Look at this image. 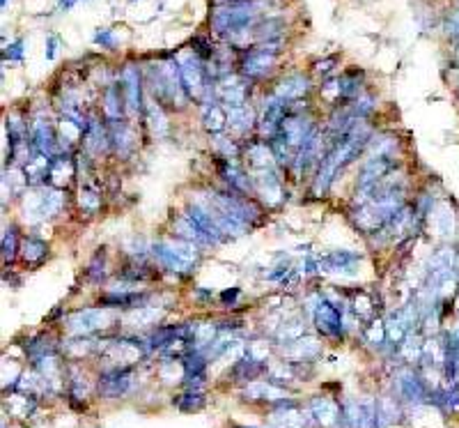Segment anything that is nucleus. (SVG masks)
I'll use <instances>...</instances> for the list:
<instances>
[{
    "instance_id": "f257e3e1",
    "label": "nucleus",
    "mask_w": 459,
    "mask_h": 428,
    "mask_svg": "<svg viewBox=\"0 0 459 428\" xmlns=\"http://www.w3.org/2000/svg\"><path fill=\"white\" fill-rule=\"evenodd\" d=\"M255 21H257V5L246 3V0L216 7L212 14V28L219 35H228V37L244 35V32H248L255 26Z\"/></svg>"
},
{
    "instance_id": "de8ad7c7",
    "label": "nucleus",
    "mask_w": 459,
    "mask_h": 428,
    "mask_svg": "<svg viewBox=\"0 0 459 428\" xmlns=\"http://www.w3.org/2000/svg\"><path fill=\"white\" fill-rule=\"evenodd\" d=\"M457 12H459V0H457Z\"/></svg>"
},
{
    "instance_id": "49530a36",
    "label": "nucleus",
    "mask_w": 459,
    "mask_h": 428,
    "mask_svg": "<svg viewBox=\"0 0 459 428\" xmlns=\"http://www.w3.org/2000/svg\"><path fill=\"white\" fill-rule=\"evenodd\" d=\"M5 5H7V0H3V7H5Z\"/></svg>"
},
{
    "instance_id": "393cba45",
    "label": "nucleus",
    "mask_w": 459,
    "mask_h": 428,
    "mask_svg": "<svg viewBox=\"0 0 459 428\" xmlns=\"http://www.w3.org/2000/svg\"><path fill=\"white\" fill-rule=\"evenodd\" d=\"M399 392H402V396L409 399V401H420L425 396L423 382L413 373H402V375H399Z\"/></svg>"
},
{
    "instance_id": "ddd939ff",
    "label": "nucleus",
    "mask_w": 459,
    "mask_h": 428,
    "mask_svg": "<svg viewBox=\"0 0 459 428\" xmlns=\"http://www.w3.org/2000/svg\"><path fill=\"white\" fill-rule=\"evenodd\" d=\"M255 185H257V192H260V196H262V199L269 203V205L280 203L282 187H280V180H278V175L273 173V168H269V170H257Z\"/></svg>"
},
{
    "instance_id": "a18cd8bd",
    "label": "nucleus",
    "mask_w": 459,
    "mask_h": 428,
    "mask_svg": "<svg viewBox=\"0 0 459 428\" xmlns=\"http://www.w3.org/2000/svg\"><path fill=\"white\" fill-rule=\"evenodd\" d=\"M457 62H459V44H457Z\"/></svg>"
},
{
    "instance_id": "c9c22d12",
    "label": "nucleus",
    "mask_w": 459,
    "mask_h": 428,
    "mask_svg": "<svg viewBox=\"0 0 459 428\" xmlns=\"http://www.w3.org/2000/svg\"><path fill=\"white\" fill-rule=\"evenodd\" d=\"M95 44L104 46V48H113L115 44H118V37H115L113 30L104 28V30H99L97 35H95Z\"/></svg>"
},
{
    "instance_id": "c03bdc74",
    "label": "nucleus",
    "mask_w": 459,
    "mask_h": 428,
    "mask_svg": "<svg viewBox=\"0 0 459 428\" xmlns=\"http://www.w3.org/2000/svg\"><path fill=\"white\" fill-rule=\"evenodd\" d=\"M76 3H78V0H60V10H64V12L71 10V7L76 5Z\"/></svg>"
},
{
    "instance_id": "7c9ffc66",
    "label": "nucleus",
    "mask_w": 459,
    "mask_h": 428,
    "mask_svg": "<svg viewBox=\"0 0 459 428\" xmlns=\"http://www.w3.org/2000/svg\"><path fill=\"white\" fill-rule=\"evenodd\" d=\"M317 350H320V345H317L315 339H296V341H292V348H287L289 355H294V357H310Z\"/></svg>"
},
{
    "instance_id": "dca6fc26",
    "label": "nucleus",
    "mask_w": 459,
    "mask_h": 428,
    "mask_svg": "<svg viewBox=\"0 0 459 428\" xmlns=\"http://www.w3.org/2000/svg\"><path fill=\"white\" fill-rule=\"evenodd\" d=\"M432 221H434V230L441 237H450L455 233V212L450 208V203H439L432 212Z\"/></svg>"
},
{
    "instance_id": "4c0bfd02",
    "label": "nucleus",
    "mask_w": 459,
    "mask_h": 428,
    "mask_svg": "<svg viewBox=\"0 0 459 428\" xmlns=\"http://www.w3.org/2000/svg\"><path fill=\"white\" fill-rule=\"evenodd\" d=\"M23 46H26V42H23V39H16L14 44L5 48V58H10L12 62H19L23 58Z\"/></svg>"
},
{
    "instance_id": "c756f323",
    "label": "nucleus",
    "mask_w": 459,
    "mask_h": 428,
    "mask_svg": "<svg viewBox=\"0 0 459 428\" xmlns=\"http://www.w3.org/2000/svg\"><path fill=\"white\" fill-rule=\"evenodd\" d=\"M158 316H161V311H156L154 307H140V309H136V311H133V314L129 316V323L138 325V327L152 325L154 320H158Z\"/></svg>"
},
{
    "instance_id": "9d476101",
    "label": "nucleus",
    "mask_w": 459,
    "mask_h": 428,
    "mask_svg": "<svg viewBox=\"0 0 459 428\" xmlns=\"http://www.w3.org/2000/svg\"><path fill=\"white\" fill-rule=\"evenodd\" d=\"M30 143L39 154H44V157H48V159L53 157L55 145H57V136L53 134L48 120H44V118L35 120V125H32V129H30Z\"/></svg>"
},
{
    "instance_id": "5701e85b",
    "label": "nucleus",
    "mask_w": 459,
    "mask_h": 428,
    "mask_svg": "<svg viewBox=\"0 0 459 428\" xmlns=\"http://www.w3.org/2000/svg\"><path fill=\"white\" fill-rule=\"evenodd\" d=\"M313 413L324 426H331L338 422V406L329 399H315L313 401Z\"/></svg>"
},
{
    "instance_id": "f704fd0d",
    "label": "nucleus",
    "mask_w": 459,
    "mask_h": 428,
    "mask_svg": "<svg viewBox=\"0 0 459 428\" xmlns=\"http://www.w3.org/2000/svg\"><path fill=\"white\" fill-rule=\"evenodd\" d=\"M184 373H186V368L179 366V364H174V361H168V364L161 368V377H163V380H168V382L179 380Z\"/></svg>"
},
{
    "instance_id": "20e7f679",
    "label": "nucleus",
    "mask_w": 459,
    "mask_h": 428,
    "mask_svg": "<svg viewBox=\"0 0 459 428\" xmlns=\"http://www.w3.org/2000/svg\"><path fill=\"white\" fill-rule=\"evenodd\" d=\"M67 325L74 334H90L111 325V314L106 309H83L67 318Z\"/></svg>"
},
{
    "instance_id": "a211bd4d",
    "label": "nucleus",
    "mask_w": 459,
    "mask_h": 428,
    "mask_svg": "<svg viewBox=\"0 0 459 428\" xmlns=\"http://www.w3.org/2000/svg\"><path fill=\"white\" fill-rule=\"evenodd\" d=\"M129 384H131L129 368H115V371H111L104 377V392L108 396H120V394L129 389Z\"/></svg>"
},
{
    "instance_id": "7ed1b4c3",
    "label": "nucleus",
    "mask_w": 459,
    "mask_h": 428,
    "mask_svg": "<svg viewBox=\"0 0 459 428\" xmlns=\"http://www.w3.org/2000/svg\"><path fill=\"white\" fill-rule=\"evenodd\" d=\"M62 203H64V196L57 187H37V189H30L26 194L23 208H26V217L30 221H39V219H48L60 212Z\"/></svg>"
},
{
    "instance_id": "f8f14e48",
    "label": "nucleus",
    "mask_w": 459,
    "mask_h": 428,
    "mask_svg": "<svg viewBox=\"0 0 459 428\" xmlns=\"http://www.w3.org/2000/svg\"><path fill=\"white\" fill-rule=\"evenodd\" d=\"M273 62H275V53L264 51L262 46H257V48H253V51L246 55L244 65H241V72H244L246 76H253V79L255 76H264L266 72H271Z\"/></svg>"
},
{
    "instance_id": "473e14b6",
    "label": "nucleus",
    "mask_w": 459,
    "mask_h": 428,
    "mask_svg": "<svg viewBox=\"0 0 459 428\" xmlns=\"http://www.w3.org/2000/svg\"><path fill=\"white\" fill-rule=\"evenodd\" d=\"M16 256V228L10 226L5 228V235H3V258L7 260H14Z\"/></svg>"
},
{
    "instance_id": "39448f33",
    "label": "nucleus",
    "mask_w": 459,
    "mask_h": 428,
    "mask_svg": "<svg viewBox=\"0 0 459 428\" xmlns=\"http://www.w3.org/2000/svg\"><path fill=\"white\" fill-rule=\"evenodd\" d=\"M179 76H181V83L186 95L191 97H200L205 90V67L200 62L198 55H186L184 60L179 62Z\"/></svg>"
},
{
    "instance_id": "4468645a",
    "label": "nucleus",
    "mask_w": 459,
    "mask_h": 428,
    "mask_svg": "<svg viewBox=\"0 0 459 428\" xmlns=\"http://www.w3.org/2000/svg\"><path fill=\"white\" fill-rule=\"evenodd\" d=\"M246 81L239 76H225L219 83V95L228 106H241L246 104Z\"/></svg>"
},
{
    "instance_id": "423d86ee",
    "label": "nucleus",
    "mask_w": 459,
    "mask_h": 428,
    "mask_svg": "<svg viewBox=\"0 0 459 428\" xmlns=\"http://www.w3.org/2000/svg\"><path fill=\"white\" fill-rule=\"evenodd\" d=\"M310 304H313V316H315L317 327H320V332L329 334V336H338L342 332L340 311L322 297H313Z\"/></svg>"
},
{
    "instance_id": "79ce46f5",
    "label": "nucleus",
    "mask_w": 459,
    "mask_h": 428,
    "mask_svg": "<svg viewBox=\"0 0 459 428\" xmlns=\"http://www.w3.org/2000/svg\"><path fill=\"white\" fill-rule=\"evenodd\" d=\"M338 62V58H327V60H320L315 65V72H320V74H327L331 69V65H336Z\"/></svg>"
},
{
    "instance_id": "9b49d317",
    "label": "nucleus",
    "mask_w": 459,
    "mask_h": 428,
    "mask_svg": "<svg viewBox=\"0 0 459 428\" xmlns=\"http://www.w3.org/2000/svg\"><path fill=\"white\" fill-rule=\"evenodd\" d=\"M358 262H361V256H356L352 251H333L317 260V269L327 272V274H340V272L356 267Z\"/></svg>"
},
{
    "instance_id": "1a4fd4ad",
    "label": "nucleus",
    "mask_w": 459,
    "mask_h": 428,
    "mask_svg": "<svg viewBox=\"0 0 459 428\" xmlns=\"http://www.w3.org/2000/svg\"><path fill=\"white\" fill-rule=\"evenodd\" d=\"M287 111V102H282L280 97L271 95L269 100L264 102V111H262V118H260V127H262V134L264 136H275L280 129V122L285 118Z\"/></svg>"
},
{
    "instance_id": "37998d69",
    "label": "nucleus",
    "mask_w": 459,
    "mask_h": 428,
    "mask_svg": "<svg viewBox=\"0 0 459 428\" xmlns=\"http://www.w3.org/2000/svg\"><path fill=\"white\" fill-rule=\"evenodd\" d=\"M237 297H239V290H237V288H232V290H225V293L221 295V300H223L225 304H228V302L232 304Z\"/></svg>"
},
{
    "instance_id": "bb28decb",
    "label": "nucleus",
    "mask_w": 459,
    "mask_h": 428,
    "mask_svg": "<svg viewBox=\"0 0 459 428\" xmlns=\"http://www.w3.org/2000/svg\"><path fill=\"white\" fill-rule=\"evenodd\" d=\"M244 396H250V401H257V399L278 401V399H285V392L275 389V387L266 384V382H255V384H250L248 389L244 392Z\"/></svg>"
},
{
    "instance_id": "6ab92c4d",
    "label": "nucleus",
    "mask_w": 459,
    "mask_h": 428,
    "mask_svg": "<svg viewBox=\"0 0 459 428\" xmlns=\"http://www.w3.org/2000/svg\"><path fill=\"white\" fill-rule=\"evenodd\" d=\"M248 159L250 166L255 170H269L275 166V154L271 147H266L264 143H253L248 147Z\"/></svg>"
},
{
    "instance_id": "0eeeda50",
    "label": "nucleus",
    "mask_w": 459,
    "mask_h": 428,
    "mask_svg": "<svg viewBox=\"0 0 459 428\" xmlns=\"http://www.w3.org/2000/svg\"><path fill=\"white\" fill-rule=\"evenodd\" d=\"M345 417L352 428H374L379 422L377 415V403L372 399H363V401H349Z\"/></svg>"
},
{
    "instance_id": "58836bf2",
    "label": "nucleus",
    "mask_w": 459,
    "mask_h": 428,
    "mask_svg": "<svg viewBox=\"0 0 459 428\" xmlns=\"http://www.w3.org/2000/svg\"><path fill=\"white\" fill-rule=\"evenodd\" d=\"M383 336H386V325L374 323L372 329H370V341H372V343H381V341H383Z\"/></svg>"
},
{
    "instance_id": "c85d7f7f",
    "label": "nucleus",
    "mask_w": 459,
    "mask_h": 428,
    "mask_svg": "<svg viewBox=\"0 0 459 428\" xmlns=\"http://www.w3.org/2000/svg\"><path fill=\"white\" fill-rule=\"evenodd\" d=\"M113 138H115V145H118V150L122 154L129 152L131 147V131L127 125H122L120 120H113Z\"/></svg>"
},
{
    "instance_id": "2f4dec72",
    "label": "nucleus",
    "mask_w": 459,
    "mask_h": 428,
    "mask_svg": "<svg viewBox=\"0 0 459 428\" xmlns=\"http://www.w3.org/2000/svg\"><path fill=\"white\" fill-rule=\"evenodd\" d=\"M273 424L278 428H303V417L299 415L296 410H287V413L275 415Z\"/></svg>"
},
{
    "instance_id": "cd10ccee",
    "label": "nucleus",
    "mask_w": 459,
    "mask_h": 428,
    "mask_svg": "<svg viewBox=\"0 0 459 428\" xmlns=\"http://www.w3.org/2000/svg\"><path fill=\"white\" fill-rule=\"evenodd\" d=\"M361 81H363L361 72H345V74H342V76L338 79L340 97H356L358 90H361Z\"/></svg>"
},
{
    "instance_id": "412c9836",
    "label": "nucleus",
    "mask_w": 459,
    "mask_h": 428,
    "mask_svg": "<svg viewBox=\"0 0 459 428\" xmlns=\"http://www.w3.org/2000/svg\"><path fill=\"white\" fill-rule=\"evenodd\" d=\"M21 253H23V260L28 262V265H39V262H44V258L48 256V246L46 242L37 240V237H28V240H23L21 244Z\"/></svg>"
},
{
    "instance_id": "e433bc0d",
    "label": "nucleus",
    "mask_w": 459,
    "mask_h": 428,
    "mask_svg": "<svg viewBox=\"0 0 459 428\" xmlns=\"http://www.w3.org/2000/svg\"><path fill=\"white\" fill-rule=\"evenodd\" d=\"M81 208H85L88 212H95L99 208V196L95 192H88V189H81Z\"/></svg>"
},
{
    "instance_id": "4be33fe9",
    "label": "nucleus",
    "mask_w": 459,
    "mask_h": 428,
    "mask_svg": "<svg viewBox=\"0 0 459 428\" xmlns=\"http://www.w3.org/2000/svg\"><path fill=\"white\" fill-rule=\"evenodd\" d=\"M203 122H205V129L212 131V134H219V131L225 129L228 125V113H225L221 106L216 104H210L203 113Z\"/></svg>"
},
{
    "instance_id": "f3484780",
    "label": "nucleus",
    "mask_w": 459,
    "mask_h": 428,
    "mask_svg": "<svg viewBox=\"0 0 459 428\" xmlns=\"http://www.w3.org/2000/svg\"><path fill=\"white\" fill-rule=\"evenodd\" d=\"M253 120H255V115H253V111H250V106H246V104L230 106L228 109V125L232 131H237V134L248 131L250 125H253Z\"/></svg>"
},
{
    "instance_id": "72a5a7b5",
    "label": "nucleus",
    "mask_w": 459,
    "mask_h": 428,
    "mask_svg": "<svg viewBox=\"0 0 459 428\" xmlns=\"http://www.w3.org/2000/svg\"><path fill=\"white\" fill-rule=\"evenodd\" d=\"M301 334H303V325L299 323V320H292V323H287V327L280 329L278 336L285 341H296V339H301Z\"/></svg>"
},
{
    "instance_id": "ea45409f",
    "label": "nucleus",
    "mask_w": 459,
    "mask_h": 428,
    "mask_svg": "<svg viewBox=\"0 0 459 428\" xmlns=\"http://www.w3.org/2000/svg\"><path fill=\"white\" fill-rule=\"evenodd\" d=\"M57 46H60V39H57L55 35H48V44H46V58H48V60H53V58L57 55Z\"/></svg>"
},
{
    "instance_id": "b1692460",
    "label": "nucleus",
    "mask_w": 459,
    "mask_h": 428,
    "mask_svg": "<svg viewBox=\"0 0 459 428\" xmlns=\"http://www.w3.org/2000/svg\"><path fill=\"white\" fill-rule=\"evenodd\" d=\"M122 97H124L122 86H108L104 109H106V115L111 120H120V115H122Z\"/></svg>"
},
{
    "instance_id": "aec40b11",
    "label": "nucleus",
    "mask_w": 459,
    "mask_h": 428,
    "mask_svg": "<svg viewBox=\"0 0 459 428\" xmlns=\"http://www.w3.org/2000/svg\"><path fill=\"white\" fill-rule=\"evenodd\" d=\"M145 113H147V122H149V129H152V134L156 138H165V136H168V131H170L168 118L163 115L161 106H158L156 102H147Z\"/></svg>"
},
{
    "instance_id": "2eb2a0df",
    "label": "nucleus",
    "mask_w": 459,
    "mask_h": 428,
    "mask_svg": "<svg viewBox=\"0 0 459 428\" xmlns=\"http://www.w3.org/2000/svg\"><path fill=\"white\" fill-rule=\"evenodd\" d=\"M308 90H310V81L301 74H294V76H287L282 79L278 86H275V97H280L282 102H292V100H299V97H303Z\"/></svg>"
},
{
    "instance_id": "f03ea898",
    "label": "nucleus",
    "mask_w": 459,
    "mask_h": 428,
    "mask_svg": "<svg viewBox=\"0 0 459 428\" xmlns=\"http://www.w3.org/2000/svg\"><path fill=\"white\" fill-rule=\"evenodd\" d=\"M152 253H154L156 262L163 269L179 272V274L193 269L198 258H200L196 244L193 242H184V240H177V242H156L152 246Z\"/></svg>"
},
{
    "instance_id": "a878e982",
    "label": "nucleus",
    "mask_w": 459,
    "mask_h": 428,
    "mask_svg": "<svg viewBox=\"0 0 459 428\" xmlns=\"http://www.w3.org/2000/svg\"><path fill=\"white\" fill-rule=\"evenodd\" d=\"M74 175V166L69 159H51V168H48V178L53 180L55 187H62L69 182Z\"/></svg>"
},
{
    "instance_id": "a19ab883",
    "label": "nucleus",
    "mask_w": 459,
    "mask_h": 428,
    "mask_svg": "<svg viewBox=\"0 0 459 428\" xmlns=\"http://www.w3.org/2000/svg\"><path fill=\"white\" fill-rule=\"evenodd\" d=\"M446 30H448V35H459V12H455V14L448 19Z\"/></svg>"
},
{
    "instance_id": "6e6552de",
    "label": "nucleus",
    "mask_w": 459,
    "mask_h": 428,
    "mask_svg": "<svg viewBox=\"0 0 459 428\" xmlns=\"http://www.w3.org/2000/svg\"><path fill=\"white\" fill-rule=\"evenodd\" d=\"M122 90H124V104L127 109L136 115L143 109V81L136 65H127L122 72Z\"/></svg>"
}]
</instances>
